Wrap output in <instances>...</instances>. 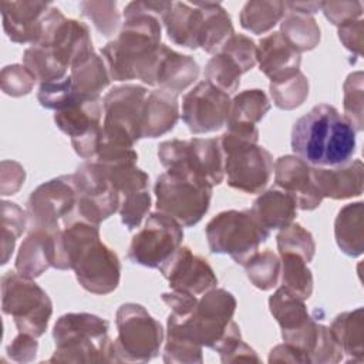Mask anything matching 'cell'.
Segmentation results:
<instances>
[{"mask_svg": "<svg viewBox=\"0 0 364 364\" xmlns=\"http://www.w3.org/2000/svg\"><path fill=\"white\" fill-rule=\"evenodd\" d=\"M73 175L77 188V212L73 218L100 225L118 212L121 196L97 161L81 164Z\"/></svg>", "mask_w": 364, "mask_h": 364, "instance_id": "15", "label": "cell"}, {"mask_svg": "<svg viewBox=\"0 0 364 364\" xmlns=\"http://www.w3.org/2000/svg\"><path fill=\"white\" fill-rule=\"evenodd\" d=\"M355 129L328 104H318L300 117L291 129V149L310 166L328 168L351 161Z\"/></svg>", "mask_w": 364, "mask_h": 364, "instance_id": "3", "label": "cell"}, {"mask_svg": "<svg viewBox=\"0 0 364 364\" xmlns=\"http://www.w3.org/2000/svg\"><path fill=\"white\" fill-rule=\"evenodd\" d=\"M256 60L270 84L283 82L300 73L301 55L280 31L260 38Z\"/></svg>", "mask_w": 364, "mask_h": 364, "instance_id": "21", "label": "cell"}, {"mask_svg": "<svg viewBox=\"0 0 364 364\" xmlns=\"http://www.w3.org/2000/svg\"><path fill=\"white\" fill-rule=\"evenodd\" d=\"M269 309L272 316L279 323L282 333L300 328L313 318L304 300L283 286L269 297Z\"/></svg>", "mask_w": 364, "mask_h": 364, "instance_id": "32", "label": "cell"}, {"mask_svg": "<svg viewBox=\"0 0 364 364\" xmlns=\"http://www.w3.org/2000/svg\"><path fill=\"white\" fill-rule=\"evenodd\" d=\"M77 95L78 92L74 88L71 77L65 75L61 80L40 84L37 100L41 107L58 111L73 102Z\"/></svg>", "mask_w": 364, "mask_h": 364, "instance_id": "46", "label": "cell"}, {"mask_svg": "<svg viewBox=\"0 0 364 364\" xmlns=\"http://www.w3.org/2000/svg\"><path fill=\"white\" fill-rule=\"evenodd\" d=\"M250 212L267 230L283 229L293 223L297 216V202L287 192L272 188L256 198Z\"/></svg>", "mask_w": 364, "mask_h": 364, "instance_id": "26", "label": "cell"}, {"mask_svg": "<svg viewBox=\"0 0 364 364\" xmlns=\"http://www.w3.org/2000/svg\"><path fill=\"white\" fill-rule=\"evenodd\" d=\"M50 7L47 1H0L4 33L13 43L33 44Z\"/></svg>", "mask_w": 364, "mask_h": 364, "instance_id": "23", "label": "cell"}, {"mask_svg": "<svg viewBox=\"0 0 364 364\" xmlns=\"http://www.w3.org/2000/svg\"><path fill=\"white\" fill-rule=\"evenodd\" d=\"M270 107V101L263 90H245L235 95L233 100H230V109L226 127H256V124L260 122L263 117L267 114Z\"/></svg>", "mask_w": 364, "mask_h": 364, "instance_id": "33", "label": "cell"}, {"mask_svg": "<svg viewBox=\"0 0 364 364\" xmlns=\"http://www.w3.org/2000/svg\"><path fill=\"white\" fill-rule=\"evenodd\" d=\"M338 38L343 46L354 53L355 55H361L363 47V20H350L338 26Z\"/></svg>", "mask_w": 364, "mask_h": 364, "instance_id": "52", "label": "cell"}, {"mask_svg": "<svg viewBox=\"0 0 364 364\" xmlns=\"http://www.w3.org/2000/svg\"><path fill=\"white\" fill-rule=\"evenodd\" d=\"M158 158L169 173L206 182L210 186L223 182V154L219 138L164 141L158 146Z\"/></svg>", "mask_w": 364, "mask_h": 364, "instance_id": "7", "label": "cell"}, {"mask_svg": "<svg viewBox=\"0 0 364 364\" xmlns=\"http://www.w3.org/2000/svg\"><path fill=\"white\" fill-rule=\"evenodd\" d=\"M203 347L188 337L173 331L166 330V343L164 348V361L165 363H179V364H200Z\"/></svg>", "mask_w": 364, "mask_h": 364, "instance_id": "44", "label": "cell"}, {"mask_svg": "<svg viewBox=\"0 0 364 364\" xmlns=\"http://www.w3.org/2000/svg\"><path fill=\"white\" fill-rule=\"evenodd\" d=\"M286 10L290 13L311 16L321 10V1H284Z\"/></svg>", "mask_w": 364, "mask_h": 364, "instance_id": "55", "label": "cell"}, {"mask_svg": "<svg viewBox=\"0 0 364 364\" xmlns=\"http://www.w3.org/2000/svg\"><path fill=\"white\" fill-rule=\"evenodd\" d=\"M236 306V299L230 291L213 287L198 299L191 316L169 314L166 330H173L215 351L233 321Z\"/></svg>", "mask_w": 364, "mask_h": 364, "instance_id": "6", "label": "cell"}, {"mask_svg": "<svg viewBox=\"0 0 364 364\" xmlns=\"http://www.w3.org/2000/svg\"><path fill=\"white\" fill-rule=\"evenodd\" d=\"M321 11L331 24L338 27L346 21L361 18L363 4L361 1H321Z\"/></svg>", "mask_w": 364, "mask_h": 364, "instance_id": "50", "label": "cell"}, {"mask_svg": "<svg viewBox=\"0 0 364 364\" xmlns=\"http://www.w3.org/2000/svg\"><path fill=\"white\" fill-rule=\"evenodd\" d=\"M229 109V94L205 80L185 94L181 117L192 134H208L226 125Z\"/></svg>", "mask_w": 364, "mask_h": 364, "instance_id": "17", "label": "cell"}, {"mask_svg": "<svg viewBox=\"0 0 364 364\" xmlns=\"http://www.w3.org/2000/svg\"><path fill=\"white\" fill-rule=\"evenodd\" d=\"M26 172L24 168L14 161H3L1 162V188H4L9 181H11V191L16 193L20 186L24 183Z\"/></svg>", "mask_w": 364, "mask_h": 364, "instance_id": "54", "label": "cell"}, {"mask_svg": "<svg viewBox=\"0 0 364 364\" xmlns=\"http://www.w3.org/2000/svg\"><path fill=\"white\" fill-rule=\"evenodd\" d=\"M276 188L291 195L297 208L313 210L324 199L318 192L313 176L311 166L296 155H284L276 159L273 165Z\"/></svg>", "mask_w": 364, "mask_h": 364, "instance_id": "19", "label": "cell"}, {"mask_svg": "<svg viewBox=\"0 0 364 364\" xmlns=\"http://www.w3.org/2000/svg\"><path fill=\"white\" fill-rule=\"evenodd\" d=\"M269 363H309V358L301 350L289 343H283L270 350Z\"/></svg>", "mask_w": 364, "mask_h": 364, "instance_id": "53", "label": "cell"}, {"mask_svg": "<svg viewBox=\"0 0 364 364\" xmlns=\"http://www.w3.org/2000/svg\"><path fill=\"white\" fill-rule=\"evenodd\" d=\"M219 51L228 54L240 67L243 74L247 73L249 70H252L257 63V60H256L257 46L255 44V41L250 37H247L245 34L235 33L223 44V47Z\"/></svg>", "mask_w": 364, "mask_h": 364, "instance_id": "49", "label": "cell"}, {"mask_svg": "<svg viewBox=\"0 0 364 364\" xmlns=\"http://www.w3.org/2000/svg\"><path fill=\"white\" fill-rule=\"evenodd\" d=\"M102 100L78 94L67 107L54 112L57 128L71 139L75 154L87 161L97 156L102 136Z\"/></svg>", "mask_w": 364, "mask_h": 364, "instance_id": "13", "label": "cell"}, {"mask_svg": "<svg viewBox=\"0 0 364 364\" xmlns=\"http://www.w3.org/2000/svg\"><path fill=\"white\" fill-rule=\"evenodd\" d=\"M250 283L259 290H270L276 287L280 276V257L272 250L256 252L243 264Z\"/></svg>", "mask_w": 364, "mask_h": 364, "instance_id": "38", "label": "cell"}, {"mask_svg": "<svg viewBox=\"0 0 364 364\" xmlns=\"http://www.w3.org/2000/svg\"><path fill=\"white\" fill-rule=\"evenodd\" d=\"M173 1H131L124 9L118 36L108 41L101 54L111 80H141L155 87V70L161 51V24Z\"/></svg>", "mask_w": 364, "mask_h": 364, "instance_id": "1", "label": "cell"}, {"mask_svg": "<svg viewBox=\"0 0 364 364\" xmlns=\"http://www.w3.org/2000/svg\"><path fill=\"white\" fill-rule=\"evenodd\" d=\"M158 269L172 290L189 293L196 297L218 284V277L209 262L195 255L188 246H179Z\"/></svg>", "mask_w": 364, "mask_h": 364, "instance_id": "18", "label": "cell"}, {"mask_svg": "<svg viewBox=\"0 0 364 364\" xmlns=\"http://www.w3.org/2000/svg\"><path fill=\"white\" fill-rule=\"evenodd\" d=\"M70 68L74 88L81 95L100 97L101 91L109 85L111 77L107 64L95 51L74 63Z\"/></svg>", "mask_w": 364, "mask_h": 364, "instance_id": "31", "label": "cell"}, {"mask_svg": "<svg viewBox=\"0 0 364 364\" xmlns=\"http://www.w3.org/2000/svg\"><path fill=\"white\" fill-rule=\"evenodd\" d=\"M213 186L188 176L164 172L156 178L154 192L156 210L191 228L209 210Z\"/></svg>", "mask_w": 364, "mask_h": 364, "instance_id": "12", "label": "cell"}, {"mask_svg": "<svg viewBox=\"0 0 364 364\" xmlns=\"http://www.w3.org/2000/svg\"><path fill=\"white\" fill-rule=\"evenodd\" d=\"M182 225L164 212H154L136 232L128 249V259L149 269H158L182 245Z\"/></svg>", "mask_w": 364, "mask_h": 364, "instance_id": "14", "label": "cell"}, {"mask_svg": "<svg viewBox=\"0 0 364 364\" xmlns=\"http://www.w3.org/2000/svg\"><path fill=\"white\" fill-rule=\"evenodd\" d=\"M54 269L74 270L82 289L94 294L112 293L121 279L117 253L100 239V225L68 218L58 233Z\"/></svg>", "mask_w": 364, "mask_h": 364, "instance_id": "2", "label": "cell"}, {"mask_svg": "<svg viewBox=\"0 0 364 364\" xmlns=\"http://www.w3.org/2000/svg\"><path fill=\"white\" fill-rule=\"evenodd\" d=\"M23 65L34 75L40 84L61 80L67 75V65L46 47L30 46L23 54Z\"/></svg>", "mask_w": 364, "mask_h": 364, "instance_id": "36", "label": "cell"}, {"mask_svg": "<svg viewBox=\"0 0 364 364\" xmlns=\"http://www.w3.org/2000/svg\"><path fill=\"white\" fill-rule=\"evenodd\" d=\"M287 13L284 1L253 0L247 1L239 16L240 26L253 34H264L279 24Z\"/></svg>", "mask_w": 364, "mask_h": 364, "instance_id": "34", "label": "cell"}, {"mask_svg": "<svg viewBox=\"0 0 364 364\" xmlns=\"http://www.w3.org/2000/svg\"><path fill=\"white\" fill-rule=\"evenodd\" d=\"M109 323L91 313L63 314L53 327L55 351L48 363H118Z\"/></svg>", "mask_w": 364, "mask_h": 364, "instance_id": "4", "label": "cell"}, {"mask_svg": "<svg viewBox=\"0 0 364 364\" xmlns=\"http://www.w3.org/2000/svg\"><path fill=\"white\" fill-rule=\"evenodd\" d=\"M37 337L20 333L13 338V341L7 346V355L17 363H30L36 358L38 343L36 340Z\"/></svg>", "mask_w": 364, "mask_h": 364, "instance_id": "51", "label": "cell"}, {"mask_svg": "<svg viewBox=\"0 0 364 364\" xmlns=\"http://www.w3.org/2000/svg\"><path fill=\"white\" fill-rule=\"evenodd\" d=\"M337 344L348 361L363 363L364 360V310L358 307L336 316L328 327Z\"/></svg>", "mask_w": 364, "mask_h": 364, "instance_id": "29", "label": "cell"}, {"mask_svg": "<svg viewBox=\"0 0 364 364\" xmlns=\"http://www.w3.org/2000/svg\"><path fill=\"white\" fill-rule=\"evenodd\" d=\"M279 255L293 253L303 257L307 263L313 260L316 253V243L313 235L304 229L300 223H290L289 226L280 229L276 236Z\"/></svg>", "mask_w": 364, "mask_h": 364, "instance_id": "41", "label": "cell"}, {"mask_svg": "<svg viewBox=\"0 0 364 364\" xmlns=\"http://www.w3.org/2000/svg\"><path fill=\"white\" fill-rule=\"evenodd\" d=\"M164 24L172 43L191 50L199 48L203 24V11L199 6L195 3L191 6L183 1H173Z\"/></svg>", "mask_w": 364, "mask_h": 364, "instance_id": "27", "label": "cell"}, {"mask_svg": "<svg viewBox=\"0 0 364 364\" xmlns=\"http://www.w3.org/2000/svg\"><path fill=\"white\" fill-rule=\"evenodd\" d=\"M195 4L203 11L199 47L209 54H216L235 34L230 16L220 3L195 1Z\"/></svg>", "mask_w": 364, "mask_h": 364, "instance_id": "30", "label": "cell"}, {"mask_svg": "<svg viewBox=\"0 0 364 364\" xmlns=\"http://www.w3.org/2000/svg\"><path fill=\"white\" fill-rule=\"evenodd\" d=\"M240 67L225 53L219 51L205 65V80L212 82L226 94H233L240 84L242 77Z\"/></svg>", "mask_w": 364, "mask_h": 364, "instance_id": "40", "label": "cell"}, {"mask_svg": "<svg viewBox=\"0 0 364 364\" xmlns=\"http://www.w3.org/2000/svg\"><path fill=\"white\" fill-rule=\"evenodd\" d=\"M179 119L178 95L156 88L151 91L144 102L141 119V136L158 138L172 131Z\"/></svg>", "mask_w": 364, "mask_h": 364, "instance_id": "25", "label": "cell"}, {"mask_svg": "<svg viewBox=\"0 0 364 364\" xmlns=\"http://www.w3.org/2000/svg\"><path fill=\"white\" fill-rule=\"evenodd\" d=\"M363 71L351 73L344 81V112L346 118L351 122L355 132L364 129L363 119V91H364Z\"/></svg>", "mask_w": 364, "mask_h": 364, "instance_id": "45", "label": "cell"}, {"mask_svg": "<svg viewBox=\"0 0 364 364\" xmlns=\"http://www.w3.org/2000/svg\"><path fill=\"white\" fill-rule=\"evenodd\" d=\"M1 310L14 318L20 333L40 337L47 330L53 303L33 279L9 270L1 276Z\"/></svg>", "mask_w": 364, "mask_h": 364, "instance_id": "11", "label": "cell"}, {"mask_svg": "<svg viewBox=\"0 0 364 364\" xmlns=\"http://www.w3.org/2000/svg\"><path fill=\"white\" fill-rule=\"evenodd\" d=\"M28 228V215L17 203L1 202V264H6L14 250L16 240Z\"/></svg>", "mask_w": 364, "mask_h": 364, "instance_id": "39", "label": "cell"}, {"mask_svg": "<svg viewBox=\"0 0 364 364\" xmlns=\"http://www.w3.org/2000/svg\"><path fill=\"white\" fill-rule=\"evenodd\" d=\"M36 81L34 75L21 64L6 65L0 74L1 90L10 97H23L30 94Z\"/></svg>", "mask_w": 364, "mask_h": 364, "instance_id": "48", "label": "cell"}, {"mask_svg": "<svg viewBox=\"0 0 364 364\" xmlns=\"http://www.w3.org/2000/svg\"><path fill=\"white\" fill-rule=\"evenodd\" d=\"M269 88L274 105L280 109L290 111L306 101L309 95V80L300 71L283 82L270 84Z\"/></svg>", "mask_w": 364, "mask_h": 364, "instance_id": "43", "label": "cell"}, {"mask_svg": "<svg viewBox=\"0 0 364 364\" xmlns=\"http://www.w3.org/2000/svg\"><path fill=\"white\" fill-rule=\"evenodd\" d=\"M60 230L28 226V233L20 245L16 257V272L24 277L36 279L47 269L54 267Z\"/></svg>", "mask_w": 364, "mask_h": 364, "instance_id": "20", "label": "cell"}, {"mask_svg": "<svg viewBox=\"0 0 364 364\" xmlns=\"http://www.w3.org/2000/svg\"><path fill=\"white\" fill-rule=\"evenodd\" d=\"M77 206V188L74 175H61L37 186L27 200L28 226L61 229Z\"/></svg>", "mask_w": 364, "mask_h": 364, "instance_id": "16", "label": "cell"}, {"mask_svg": "<svg viewBox=\"0 0 364 364\" xmlns=\"http://www.w3.org/2000/svg\"><path fill=\"white\" fill-rule=\"evenodd\" d=\"M146 95V88L136 84L118 85L105 94L102 98V136L97 155L134 149L136 141L142 138L141 119Z\"/></svg>", "mask_w": 364, "mask_h": 364, "instance_id": "5", "label": "cell"}, {"mask_svg": "<svg viewBox=\"0 0 364 364\" xmlns=\"http://www.w3.org/2000/svg\"><path fill=\"white\" fill-rule=\"evenodd\" d=\"M199 77V65L193 57L176 53L166 44L161 46L155 70V87L181 94Z\"/></svg>", "mask_w": 364, "mask_h": 364, "instance_id": "24", "label": "cell"}, {"mask_svg": "<svg viewBox=\"0 0 364 364\" xmlns=\"http://www.w3.org/2000/svg\"><path fill=\"white\" fill-rule=\"evenodd\" d=\"M219 145L226 183L245 193H262L273 172L272 154L257 142L230 131L222 134Z\"/></svg>", "mask_w": 364, "mask_h": 364, "instance_id": "8", "label": "cell"}, {"mask_svg": "<svg viewBox=\"0 0 364 364\" xmlns=\"http://www.w3.org/2000/svg\"><path fill=\"white\" fill-rule=\"evenodd\" d=\"M269 236L270 230L257 222L250 209L223 210L206 225L209 250L216 255H229L242 266Z\"/></svg>", "mask_w": 364, "mask_h": 364, "instance_id": "9", "label": "cell"}, {"mask_svg": "<svg viewBox=\"0 0 364 364\" xmlns=\"http://www.w3.org/2000/svg\"><path fill=\"white\" fill-rule=\"evenodd\" d=\"M117 361L148 363L159 354L164 341L162 324L136 303H124L115 314Z\"/></svg>", "mask_w": 364, "mask_h": 364, "instance_id": "10", "label": "cell"}, {"mask_svg": "<svg viewBox=\"0 0 364 364\" xmlns=\"http://www.w3.org/2000/svg\"><path fill=\"white\" fill-rule=\"evenodd\" d=\"M280 33L301 54L316 48L320 43V27L313 16L287 11L280 21Z\"/></svg>", "mask_w": 364, "mask_h": 364, "instance_id": "35", "label": "cell"}, {"mask_svg": "<svg viewBox=\"0 0 364 364\" xmlns=\"http://www.w3.org/2000/svg\"><path fill=\"white\" fill-rule=\"evenodd\" d=\"M149 209H151V195L146 189V191L134 192L121 198L118 213L125 228L128 230H134L139 228L144 218L148 215Z\"/></svg>", "mask_w": 364, "mask_h": 364, "instance_id": "47", "label": "cell"}, {"mask_svg": "<svg viewBox=\"0 0 364 364\" xmlns=\"http://www.w3.org/2000/svg\"><path fill=\"white\" fill-rule=\"evenodd\" d=\"M363 202L343 206L334 222V237L343 253L351 257L363 255L364 250V208Z\"/></svg>", "mask_w": 364, "mask_h": 364, "instance_id": "28", "label": "cell"}, {"mask_svg": "<svg viewBox=\"0 0 364 364\" xmlns=\"http://www.w3.org/2000/svg\"><path fill=\"white\" fill-rule=\"evenodd\" d=\"M80 10L84 17L92 21L94 27L104 37L114 36L121 24V14L115 1L87 0L80 3Z\"/></svg>", "mask_w": 364, "mask_h": 364, "instance_id": "42", "label": "cell"}, {"mask_svg": "<svg viewBox=\"0 0 364 364\" xmlns=\"http://www.w3.org/2000/svg\"><path fill=\"white\" fill-rule=\"evenodd\" d=\"M311 176L323 198L340 200L363 193L364 165L361 159L328 168L311 166Z\"/></svg>", "mask_w": 364, "mask_h": 364, "instance_id": "22", "label": "cell"}, {"mask_svg": "<svg viewBox=\"0 0 364 364\" xmlns=\"http://www.w3.org/2000/svg\"><path fill=\"white\" fill-rule=\"evenodd\" d=\"M279 257L282 264V286L300 299L307 300L313 293V274L307 267V262L293 253H282Z\"/></svg>", "mask_w": 364, "mask_h": 364, "instance_id": "37", "label": "cell"}]
</instances>
